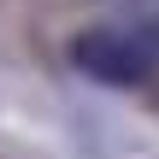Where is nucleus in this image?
I'll return each mask as SVG.
<instances>
[{"instance_id": "nucleus-1", "label": "nucleus", "mask_w": 159, "mask_h": 159, "mask_svg": "<svg viewBox=\"0 0 159 159\" xmlns=\"http://www.w3.org/2000/svg\"><path fill=\"white\" fill-rule=\"evenodd\" d=\"M65 59H71L89 83H106V89H136V83H148L159 71V12L77 30L71 47H65Z\"/></svg>"}]
</instances>
